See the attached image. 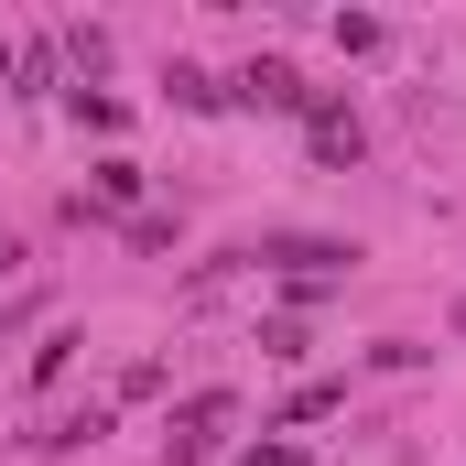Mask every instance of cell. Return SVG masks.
Listing matches in <instances>:
<instances>
[{"mask_svg": "<svg viewBox=\"0 0 466 466\" xmlns=\"http://www.w3.org/2000/svg\"><path fill=\"white\" fill-rule=\"evenodd\" d=\"M238 260H271V271H304V282H337V271H348L358 249H348V238H304V228H271V238H249Z\"/></svg>", "mask_w": 466, "mask_h": 466, "instance_id": "obj_1", "label": "cell"}, {"mask_svg": "<svg viewBox=\"0 0 466 466\" xmlns=\"http://www.w3.org/2000/svg\"><path fill=\"white\" fill-rule=\"evenodd\" d=\"M228 412H238L228 390H196V401L174 412V434H163V456H174V466H207V456H218V434H228Z\"/></svg>", "mask_w": 466, "mask_h": 466, "instance_id": "obj_2", "label": "cell"}, {"mask_svg": "<svg viewBox=\"0 0 466 466\" xmlns=\"http://www.w3.org/2000/svg\"><path fill=\"white\" fill-rule=\"evenodd\" d=\"M228 98H238V109H315V87H304L282 55H249V66L228 76Z\"/></svg>", "mask_w": 466, "mask_h": 466, "instance_id": "obj_3", "label": "cell"}, {"mask_svg": "<svg viewBox=\"0 0 466 466\" xmlns=\"http://www.w3.org/2000/svg\"><path fill=\"white\" fill-rule=\"evenodd\" d=\"M304 141H315V163H337V174H348L358 152H369V130H358V109H337V98H315V109H304Z\"/></svg>", "mask_w": 466, "mask_h": 466, "instance_id": "obj_4", "label": "cell"}, {"mask_svg": "<svg viewBox=\"0 0 466 466\" xmlns=\"http://www.w3.org/2000/svg\"><path fill=\"white\" fill-rule=\"evenodd\" d=\"M98 434H109V412L87 401V412H66V423H44V434H33V456H66V445H98Z\"/></svg>", "mask_w": 466, "mask_h": 466, "instance_id": "obj_5", "label": "cell"}, {"mask_svg": "<svg viewBox=\"0 0 466 466\" xmlns=\"http://www.w3.org/2000/svg\"><path fill=\"white\" fill-rule=\"evenodd\" d=\"M11 87L44 98V87H55V44H11Z\"/></svg>", "mask_w": 466, "mask_h": 466, "instance_id": "obj_6", "label": "cell"}, {"mask_svg": "<svg viewBox=\"0 0 466 466\" xmlns=\"http://www.w3.org/2000/svg\"><path fill=\"white\" fill-rule=\"evenodd\" d=\"M66 66H76V87H87V76L109 66V33H98V22H76V33H66Z\"/></svg>", "mask_w": 466, "mask_h": 466, "instance_id": "obj_7", "label": "cell"}, {"mask_svg": "<svg viewBox=\"0 0 466 466\" xmlns=\"http://www.w3.org/2000/svg\"><path fill=\"white\" fill-rule=\"evenodd\" d=\"M174 109H228V87H218L207 66H174Z\"/></svg>", "mask_w": 466, "mask_h": 466, "instance_id": "obj_8", "label": "cell"}, {"mask_svg": "<svg viewBox=\"0 0 466 466\" xmlns=\"http://www.w3.org/2000/svg\"><path fill=\"white\" fill-rule=\"evenodd\" d=\"M66 109L87 119V130H119V119H130V109H119V98H109V87H66Z\"/></svg>", "mask_w": 466, "mask_h": 466, "instance_id": "obj_9", "label": "cell"}, {"mask_svg": "<svg viewBox=\"0 0 466 466\" xmlns=\"http://www.w3.org/2000/svg\"><path fill=\"white\" fill-rule=\"evenodd\" d=\"M98 196H109V207H130V196H141V163H119V152H109V163H98Z\"/></svg>", "mask_w": 466, "mask_h": 466, "instance_id": "obj_10", "label": "cell"}, {"mask_svg": "<svg viewBox=\"0 0 466 466\" xmlns=\"http://www.w3.org/2000/svg\"><path fill=\"white\" fill-rule=\"evenodd\" d=\"M238 466H304V445H282V434H271V445H249Z\"/></svg>", "mask_w": 466, "mask_h": 466, "instance_id": "obj_11", "label": "cell"}, {"mask_svg": "<svg viewBox=\"0 0 466 466\" xmlns=\"http://www.w3.org/2000/svg\"><path fill=\"white\" fill-rule=\"evenodd\" d=\"M11 271H22V238H11V228H0V282H11Z\"/></svg>", "mask_w": 466, "mask_h": 466, "instance_id": "obj_12", "label": "cell"}, {"mask_svg": "<svg viewBox=\"0 0 466 466\" xmlns=\"http://www.w3.org/2000/svg\"><path fill=\"white\" fill-rule=\"evenodd\" d=\"M0 76H11V44H0Z\"/></svg>", "mask_w": 466, "mask_h": 466, "instance_id": "obj_13", "label": "cell"}, {"mask_svg": "<svg viewBox=\"0 0 466 466\" xmlns=\"http://www.w3.org/2000/svg\"><path fill=\"white\" fill-rule=\"evenodd\" d=\"M456 337H466V304H456Z\"/></svg>", "mask_w": 466, "mask_h": 466, "instance_id": "obj_14", "label": "cell"}]
</instances>
